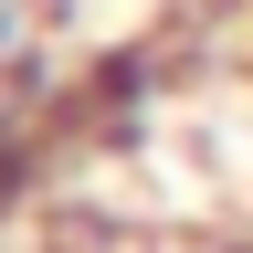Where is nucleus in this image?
<instances>
[{"label":"nucleus","mask_w":253,"mask_h":253,"mask_svg":"<svg viewBox=\"0 0 253 253\" xmlns=\"http://www.w3.org/2000/svg\"><path fill=\"white\" fill-rule=\"evenodd\" d=\"M221 253H253V211H243V221H232V232H221Z\"/></svg>","instance_id":"f257e3e1"}]
</instances>
